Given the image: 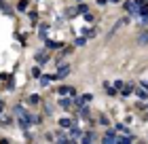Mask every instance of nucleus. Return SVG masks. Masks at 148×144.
Instances as JSON below:
<instances>
[{
    "mask_svg": "<svg viewBox=\"0 0 148 144\" xmlns=\"http://www.w3.org/2000/svg\"><path fill=\"white\" fill-rule=\"evenodd\" d=\"M74 91H76L74 87H62V89H57L59 95H74Z\"/></svg>",
    "mask_w": 148,
    "mask_h": 144,
    "instance_id": "20e7f679",
    "label": "nucleus"
},
{
    "mask_svg": "<svg viewBox=\"0 0 148 144\" xmlns=\"http://www.w3.org/2000/svg\"><path fill=\"white\" fill-rule=\"evenodd\" d=\"M72 125H74V121H70V119H59V127H62V129H70Z\"/></svg>",
    "mask_w": 148,
    "mask_h": 144,
    "instance_id": "39448f33",
    "label": "nucleus"
},
{
    "mask_svg": "<svg viewBox=\"0 0 148 144\" xmlns=\"http://www.w3.org/2000/svg\"><path fill=\"white\" fill-rule=\"evenodd\" d=\"M59 106H62L64 110H70V106H72V100H68V98H64V100H59Z\"/></svg>",
    "mask_w": 148,
    "mask_h": 144,
    "instance_id": "0eeeda50",
    "label": "nucleus"
},
{
    "mask_svg": "<svg viewBox=\"0 0 148 144\" xmlns=\"http://www.w3.org/2000/svg\"><path fill=\"white\" fill-rule=\"evenodd\" d=\"M140 45H148V32H142L140 34V38H138Z\"/></svg>",
    "mask_w": 148,
    "mask_h": 144,
    "instance_id": "9d476101",
    "label": "nucleus"
},
{
    "mask_svg": "<svg viewBox=\"0 0 148 144\" xmlns=\"http://www.w3.org/2000/svg\"><path fill=\"white\" fill-rule=\"evenodd\" d=\"M38 102H40V98H38V95H32V98H30V104H38Z\"/></svg>",
    "mask_w": 148,
    "mask_h": 144,
    "instance_id": "a211bd4d",
    "label": "nucleus"
},
{
    "mask_svg": "<svg viewBox=\"0 0 148 144\" xmlns=\"http://www.w3.org/2000/svg\"><path fill=\"white\" fill-rule=\"evenodd\" d=\"M57 142H62V144H68V142H70V138L66 136V134H62V131H59V134H57Z\"/></svg>",
    "mask_w": 148,
    "mask_h": 144,
    "instance_id": "9b49d317",
    "label": "nucleus"
},
{
    "mask_svg": "<svg viewBox=\"0 0 148 144\" xmlns=\"http://www.w3.org/2000/svg\"><path fill=\"white\" fill-rule=\"evenodd\" d=\"M138 98H140V100H146V98H148V89L140 87V91H138Z\"/></svg>",
    "mask_w": 148,
    "mask_h": 144,
    "instance_id": "f8f14e48",
    "label": "nucleus"
},
{
    "mask_svg": "<svg viewBox=\"0 0 148 144\" xmlns=\"http://www.w3.org/2000/svg\"><path fill=\"white\" fill-rule=\"evenodd\" d=\"M36 62L38 64H45V62H49V55H47V53H42V51L36 53Z\"/></svg>",
    "mask_w": 148,
    "mask_h": 144,
    "instance_id": "6e6552de",
    "label": "nucleus"
},
{
    "mask_svg": "<svg viewBox=\"0 0 148 144\" xmlns=\"http://www.w3.org/2000/svg\"><path fill=\"white\" fill-rule=\"evenodd\" d=\"M125 11H129L131 15H138V7L133 2H125Z\"/></svg>",
    "mask_w": 148,
    "mask_h": 144,
    "instance_id": "423d86ee",
    "label": "nucleus"
},
{
    "mask_svg": "<svg viewBox=\"0 0 148 144\" xmlns=\"http://www.w3.org/2000/svg\"><path fill=\"white\" fill-rule=\"evenodd\" d=\"M68 72H70V66H68V64H64V66H59L57 74H53L51 78H64V76H68Z\"/></svg>",
    "mask_w": 148,
    "mask_h": 144,
    "instance_id": "7ed1b4c3",
    "label": "nucleus"
},
{
    "mask_svg": "<svg viewBox=\"0 0 148 144\" xmlns=\"http://www.w3.org/2000/svg\"><path fill=\"white\" fill-rule=\"evenodd\" d=\"M74 42H76V45H78V47H83V45H85V42H87V40H85V38H76Z\"/></svg>",
    "mask_w": 148,
    "mask_h": 144,
    "instance_id": "aec40b11",
    "label": "nucleus"
},
{
    "mask_svg": "<svg viewBox=\"0 0 148 144\" xmlns=\"http://www.w3.org/2000/svg\"><path fill=\"white\" fill-rule=\"evenodd\" d=\"M112 2H117V0H112Z\"/></svg>",
    "mask_w": 148,
    "mask_h": 144,
    "instance_id": "5701e85b",
    "label": "nucleus"
},
{
    "mask_svg": "<svg viewBox=\"0 0 148 144\" xmlns=\"http://www.w3.org/2000/svg\"><path fill=\"white\" fill-rule=\"evenodd\" d=\"M68 138H70V140H80V138H83V129H80V127H76V125H72V127H70Z\"/></svg>",
    "mask_w": 148,
    "mask_h": 144,
    "instance_id": "f257e3e1",
    "label": "nucleus"
},
{
    "mask_svg": "<svg viewBox=\"0 0 148 144\" xmlns=\"http://www.w3.org/2000/svg\"><path fill=\"white\" fill-rule=\"evenodd\" d=\"M123 93H125V95L133 93V85H123Z\"/></svg>",
    "mask_w": 148,
    "mask_h": 144,
    "instance_id": "4468645a",
    "label": "nucleus"
},
{
    "mask_svg": "<svg viewBox=\"0 0 148 144\" xmlns=\"http://www.w3.org/2000/svg\"><path fill=\"white\" fill-rule=\"evenodd\" d=\"M146 110H148V106H146Z\"/></svg>",
    "mask_w": 148,
    "mask_h": 144,
    "instance_id": "b1692460",
    "label": "nucleus"
},
{
    "mask_svg": "<svg viewBox=\"0 0 148 144\" xmlns=\"http://www.w3.org/2000/svg\"><path fill=\"white\" fill-rule=\"evenodd\" d=\"M0 115H2V104H0Z\"/></svg>",
    "mask_w": 148,
    "mask_h": 144,
    "instance_id": "4be33fe9",
    "label": "nucleus"
},
{
    "mask_svg": "<svg viewBox=\"0 0 148 144\" xmlns=\"http://www.w3.org/2000/svg\"><path fill=\"white\" fill-rule=\"evenodd\" d=\"M15 115H17V117H25L28 113L23 110V106H15Z\"/></svg>",
    "mask_w": 148,
    "mask_h": 144,
    "instance_id": "ddd939ff",
    "label": "nucleus"
},
{
    "mask_svg": "<svg viewBox=\"0 0 148 144\" xmlns=\"http://www.w3.org/2000/svg\"><path fill=\"white\" fill-rule=\"evenodd\" d=\"M117 138H119V134L117 131H112V129H108L106 134H104V144H117Z\"/></svg>",
    "mask_w": 148,
    "mask_h": 144,
    "instance_id": "f03ea898",
    "label": "nucleus"
},
{
    "mask_svg": "<svg viewBox=\"0 0 148 144\" xmlns=\"http://www.w3.org/2000/svg\"><path fill=\"white\" fill-rule=\"evenodd\" d=\"M114 131H117V134H127V127H125V125H117Z\"/></svg>",
    "mask_w": 148,
    "mask_h": 144,
    "instance_id": "2eb2a0df",
    "label": "nucleus"
},
{
    "mask_svg": "<svg viewBox=\"0 0 148 144\" xmlns=\"http://www.w3.org/2000/svg\"><path fill=\"white\" fill-rule=\"evenodd\" d=\"M76 11H78V13H87V4H78Z\"/></svg>",
    "mask_w": 148,
    "mask_h": 144,
    "instance_id": "dca6fc26",
    "label": "nucleus"
},
{
    "mask_svg": "<svg viewBox=\"0 0 148 144\" xmlns=\"http://www.w3.org/2000/svg\"><path fill=\"white\" fill-rule=\"evenodd\" d=\"M28 9V2H19V11H25Z\"/></svg>",
    "mask_w": 148,
    "mask_h": 144,
    "instance_id": "412c9836",
    "label": "nucleus"
},
{
    "mask_svg": "<svg viewBox=\"0 0 148 144\" xmlns=\"http://www.w3.org/2000/svg\"><path fill=\"white\" fill-rule=\"evenodd\" d=\"M106 89H108V95H114V93H117V89L110 87V85H106Z\"/></svg>",
    "mask_w": 148,
    "mask_h": 144,
    "instance_id": "6ab92c4d",
    "label": "nucleus"
},
{
    "mask_svg": "<svg viewBox=\"0 0 148 144\" xmlns=\"http://www.w3.org/2000/svg\"><path fill=\"white\" fill-rule=\"evenodd\" d=\"M47 47H51V49H57L59 45H57V42H53V40H47Z\"/></svg>",
    "mask_w": 148,
    "mask_h": 144,
    "instance_id": "f3484780",
    "label": "nucleus"
},
{
    "mask_svg": "<svg viewBox=\"0 0 148 144\" xmlns=\"http://www.w3.org/2000/svg\"><path fill=\"white\" fill-rule=\"evenodd\" d=\"M93 140H95V134H93V131H89V134L83 136V142H85V144H89V142H93Z\"/></svg>",
    "mask_w": 148,
    "mask_h": 144,
    "instance_id": "1a4fd4ad",
    "label": "nucleus"
}]
</instances>
